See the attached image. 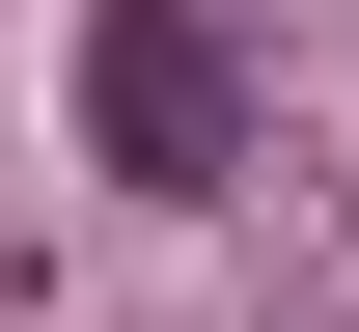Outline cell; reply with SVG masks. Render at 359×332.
Here are the masks:
<instances>
[{
  "label": "cell",
  "mask_w": 359,
  "mask_h": 332,
  "mask_svg": "<svg viewBox=\"0 0 359 332\" xmlns=\"http://www.w3.org/2000/svg\"><path fill=\"white\" fill-rule=\"evenodd\" d=\"M83 166H111V194H249V55H222V0H83Z\"/></svg>",
  "instance_id": "obj_1"
}]
</instances>
